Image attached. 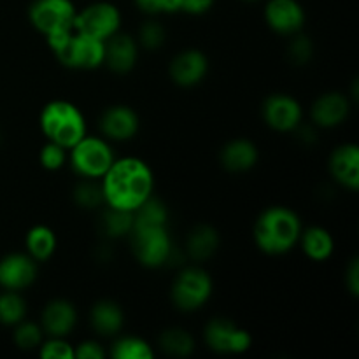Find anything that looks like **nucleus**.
<instances>
[{"mask_svg":"<svg viewBox=\"0 0 359 359\" xmlns=\"http://www.w3.org/2000/svg\"><path fill=\"white\" fill-rule=\"evenodd\" d=\"M100 184L105 205L133 212L153 195L154 177L146 161L135 156H125L114 160L100 179Z\"/></svg>","mask_w":359,"mask_h":359,"instance_id":"nucleus-1","label":"nucleus"},{"mask_svg":"<svg viewBox=\"0 0 359 359\" xmlns=\"http://www.w3.org/2000/svg\"><path fill=\"white\" fill-rule=\"evenodd\" d=\"M302 235V221L294 210L273 205L263 210L255 223L252 237L256 248L270 256L290 252Z\"/></svg>","mask_w":359,"mask_h":359,"instance_id":"nucleus-2","label":"nucleus"},{"mask_svg":"<svg viewBox=\"0 0 359 359\" xmlns=\"http://www.w3.org/2000/svg\"><path fill=\"white\" fill-rule=\"evenodd\" d=\"M39 125L49 142L67 151L86 135V121L77 105L67 100H53L42 107Z\"/></svg>","mask_w":359,"mask_h":359,"instance_id":"nucleus-3","label":"nucleus"},{"mask_svg":"<svg viewBox=\"0 0 359 359\" xmlns=\"http://www.w3.org/2000/svg\"><path fill=\"white\" fill-rule=\"evenodd\" d=\"M46 41L58 62L67 69L91 70L104 65V41L81 34L74 28L51 35Z\"/></svg>","mask_w":359,"mask_h":359,"instance_id":"nucleus-4","label":"nucleus"},{"mask_svg":"<svg viewBox=\"0 0 359 359\" xmlns=\"http://www.w3.org/2000/svg\"><path fill=\"white\" fill-rule=\"evenodd\" d=\"M67 158L79 177L97 179V181L104 177L105 172L116 160L107 139L88 135H84L79 142L70 147Z\"/></svg>","mask_w":359,"mask_h":359,"instance_id":"nucleus-5","label":"nucleus"},{"mask_svg":"<svg viewBox=\"0 0 359 359\" xmlns=\"http://www.w3.org/2000/svg\"><path fill=\"white\" fill-rule=\"evenodd\" d=\"M128 237L135 259L146 269H160L167 265L175 252L167 226L132 228Z\"/></svg>","mask_w":359,"mask_h":359,"instance_id":"nucleus-6","label":"nucleus"},{"mask_svg":"<svg viewBox=\"0 0 359 359\" xmlns=\"http://www.w3.org/2000/svg\"><path fill=\"white\" fill-rule=\"evenodd\" d=\"M214 284L209 273L200 266H188L174 279L170 290L172 304L182 312H195L209 302Z\"/></svg>","mask_w":359,"mask_h":359,"instance_id":"nucleus-7","label":"nucleus"},{"mask_svg":"<svg viewBox=\"0 0 359 359\" xmlns=\"http://www.w3.org/2000/svg\"><path fill=\"white\" fill-rule=\"evenodd\" d=\"M76 13L72 0H34L28 7V21L48 39L74 28Z\"/></svg>","mask_w":359,"mask_h":359,"instance_id":"nucleus-8","label":"nucleus"},{"mask_svg":"<svg viewBox=\"0 0 359 359\" xmlns=\"http://www.w3.org/2000/svg\"><path fill=\"white\" fill-rule=\"evenodd\" d=\"M121 28V13L111 2H93L76 13L74 30L84 35L107 41Z\"/></svg>","mask_w":359,"mask_h":359,"instance_id":"nucleus-9","label":"nucleus"},{"mask_svg":"<svg viewBox=\"0 0 359 359\" xmlns=\"http://www.w3.org/2000/svg\"><path fill=\"white\" fill-rule=\"evenodd\" d=\"M207 347L217 354H244L251 347V333L224 318L209 321L203 330Z\"/></svg>","mask_w":359,"mask_h":359,"instance_id":"nucleus-10","label":"nucleus"},{"mask_svg":"<svg viewBox=\"0 0 359 359\" xmlns=\"http://www.w3.org/2000/svg\"><path fill=\"white\" fill-rule=\"evenodd\" d=\"M262 116L265 125L273 132H293L302 125V105L290 95L273 93L263 102Z\"/></svg>","mask_w":359,"mask_h":359,"instance_id":"nucleus-11","label":"nucleus"},{"mask_svg":"<svg viewBox=\"0 0 359 359\" xmlns=\"http://www.w3.org/2000/svg\"><path fill=\"white\" fill-rule=\"evenodd\" d=\"M37 262L27 252H11L0 258V286L9 291H23L37 279Z\"/></svg>","mask_w":359,"mask_h":359,"instance_id":"nucleus-12","label":"nucleus"},{"mask_svg":"<svg viewBox=\"0 0 359 359\" xmlns=\"http://www.w3.org/2000/svg\"><path fill=\"white\" fill-rule=\"evenodd\" d=\"M265 21L279 35H294L305 25V9L298 0H269L265 4Z\"/></svg>","mask_w":359,"mask_h":359,"instance_id":"nucleus-13","label":"nucleus"},{"mask_svg":"<svg viewBox=\"0 0 359 359\" xmlns=\"http://www.w3.org/2000/svg\"><path fill=\"white\" fill-rule=\"evenodd\" d=\"M209 72V58L200 49H184L174 56L168 67L170 79L181 88H193L202 83Z\"/></svg>","mask_w":359,"mask_h":359,"instance_id":"nucleus-14","label":"nucleus"},{"mask_svg":"<svg viewBox=\"0 0 359 359\" xmlns=\"http://www.w3.org/2000/svg\"><path fill=\"white\" fill-rule=\"evenodd\" d=\"M98 126H100L102 135L107 140L125 142V140L133 139L139 132V114L128 105H112L105 109L104 114L100 116Z\"/></svg>","mask_w":359,"mask_h":359,"instance_id":"nucleus-15","label":"nucleus"},{"mask_svg":"<svg viewBox=\"0 0 359 359\" xmlns=\"http://www.w3.org/2000/svg\"><path fill=\"white\" fill-rule=\"evenodd\" d=\"M139 44L130 34L116 32L104 42V65L116 74H128L137 65Z\"/></svg>","mask_w":359,"mask_h":359,"instance_id":"nucleus-16","label":"nucleus"},{"mask_svg":"<svg viewBox=\"0 0 359 359\" xmlns=\"http://www.w3.org/2000/svg\"><path fill=\"white\" fill-rule=\"evenodd\" d=\"M77 325V311L65 298L51 300L41 316V328L46 335L65 339Z\"/></svg>","mask_w":359,"mask_h":359,"instance_id":"nucleus-17","label":"nucleus"},{"mask_svg":"<svg viewBox=\"0 0 359 359\" xmlns=\"http://www.w3.org/2000/svg\"><path fill=\"white\" fill-rule=\"evenodd\" d=\"M349 111L351 102L347 95L340 93V91H328L312 104L311 118L314 125L321 126V128H335L346 121Z\"/></svg>","mask_w":359,"mask_h":359,"instance_id":"nucleus-18","label":"nucleus"},{"mask_svg":"<svg viewBox=\"0 0 359 359\" xmlns=\"http://www.w3.org/2000/svg\"><path fill=\"white\" fill-rule=\"evenodd\" d=\"M330 174L349 191L359 188V147L356 144H342L330 156Z\"/></svg>","mask_w":359,"mask_h":359,"instance_id":"nucleus-19","label":"nucleus"},{"mask_svg":"<svg viewBox=\"0 0 359 359\" xmlns=\"http://www.w3.org/2000/svg\"><path fill=\"white\" fill-rule=\"evenodd\" d=\"M259 160V151L256 144L249 139H233L224 144L219 151L221 167L231 174H244L256 167Z\"/></svg>","mask_w":359,"mask_h":359,"instance_id":"nucleus-20","label":"nucleus"},{"mask_svg":"<svg viewBox=\"0 0 359 359\" xmlns=\"http://www.w3.org/2000/svg\"><path fill=\"white\" fill-rule=\"evenodd\" d=\"M90 323L102 337H116L125 325V312L116 302L100 300L90 312Z\"/></svg>","mask_w":359,"mask_h":359,"instance_id":"nucleus-21","label":"nucleus"},{"mask_svg":"<svg viewBox=\"0 0 359 359\" xmlns=\"http://www.w3.org/2000/svg\"><path fill=\"white\" fill-rule=\"evenodd\" d=\"M219 245V231L210 224H198L189 231L188 241H186V252L195 262H207L216 255Z\"/></svg>","mask_w":359,"mask_h":359,"instance_id":"nucleus-22","label":"nucleus"},{"mask_svg":"<svg viewBox=\"0 0 359 359\" xmlns=\"http://www.w3.org/2000/svg\"><path fill=\"white\" fill-rule=\"evenodd\" d=\"M298 244L302 245L305 256L312 262H326L335 249V241H333L332 233L321 226H311L307 230H302Z\"/></svg>","mask_w":359,"mask_h":359,"instance_id":"nucleus-23","label":"nucleus"},{"mask_svg":"<svg viewBox=\"0 0 359 359\" xmlns=\"http://www.w3.org/2000/svg\"><path fill=\"white\" fill-rule=\"evenodd\" d=\"M25 245H27V255H30L32 258L37 263L48 262L56 251V241L55 231L51 230L46 224H37V226L30 228L25 237Z\"/></svg>","mask_w":359,"mask_h":359,"instance_id":"nucleus-24","label":"nucleus"},{"mask_svg":"<svg viewBox=\"0 0 359 359\" xmlns=\"http://www.w3.org/2000/svg\"><path fill=\"white\" fill-rule=\"evenodd\" d=\"M168 210L161 200L154 198L153 195L133 210V228H151V226H167Z\"/></svg>","mask_w":359,"mask_h":359,"instance_id":"nucleus-25","label":"nucleus"},{"mask_svg":"<svg viewBox=\"0 0 359 359\" xmlns=\"http://www.w3.org/2000/svg\"><path fill=\"white\" fill-rule=\"evenodd\" d=\"M133 228V212L109 207L100 217V231L107 238H121L130 235Z\"/></svg>","mask_w":359,"mask_h":359,"instance_id":"nucleus-26","label":"nucleus"},{"mask_svg":"<svg viewBox=\"0 0 359 359\" xmlns=\"http://www.w3.org/2000/svg\"><path fill=\"white\" fill-rule=\"evenodd\" d=\"M158 344L165 354L174 358H186L195 349V340L182 328L165 330L158 339Z\"/></svg>","mask_w":359,"mask_h":359,"instance_id":"nucleus-27","label":"nucleus"},{"mask_svg":"<svg viewBox=\"0 0 359 359\" xmlns=\"http://www.w3.org/2000/svg\"><path fill=\"white\" fill-rule=\"evenodd\" d=\"M27 316V302L20 291L4 290L0 293V325L16 326Z\"/></svg>","mask_w":359,"mask_h":359,"instance_id":"nucleus-28","label":"nucleus"},{"mask_svg":"<svg viewBox=\"0 0 359 359\" xmlns=\"http://www.w3.org/2000/svg\"><path fill=\"white\" fill-rule=\"evenodd\" d=\"M114 359H153L154 351L140 337H121L111 347Z\"/></svg>","mask_w":359,"mask_h":359,"instance_id":"nucleus-29","label":"nucleus"},{"mask_svg":"<svg viewBox=\"0 0 359 359\" xmlns=\"http://www.w3.org/2000/svg\"><path fill=\"white\" fill-rule=\"evenodd\" d=\"M74 202L81 209L86 210H93L100 207L102 203H105L100 182L97 179H84L83 182H79L74 188Z\"/></svg>","mask_w":359,"mask_h":359,"instance_id":"nucleus-30","label":"nucleus"},{"mask_svg":"<svg viewBox=\"0 0 359 359\" xmlns=\"http://www.w3.org/2000/svg\"><path fill=\"white\" fill-rule=\"evenodd\" d=\"M42 335H44V332H42L41 325L25 321V319L14 326V344L23 351H32L41 347Z\"/></svg>","mask_w":359,"mask_h":359,"instance_id":"nucleus-31","label":"nucleus"},{"mask_svg":"<svg viewBox=\"0 0 359 359\" xmlns=\"http://www.w3.org/2000/svg\"><path fill=\"white\" fill-rule=\"evenodd\" d=\"M291 37L293 39L290 42V48H287V56H290V60L294 65H307L312 60V55H314V44H312V41L307 35L300 34V32L291 35Z\"/></svg>","mask_w":359,"mask_h":359,"instance_id":"nucleus-32","label":"nucleus"},{"mask_svg":"<svg viewBox=\"0 0 359 359\" xmlns=\"http://www.w3.org/2000/svg\"><path fill=\"white\" fill-rule=\"evenodd\" d=\"M165 39H167V32L161 27L160 21L149 20L140 27L139 42L144 49L156 51V49H160L165 44Z\"/></svg>","mask_w":359,"mask_h":359,"instance_id":"nucleus-33","label":"nucleus"},{"mask_svg":"<svg viewBox=\"0 0 359 359\" xmlns=\"http://www.w3.org/2000/svg\"><path fill=\"white\" fill-rule=\"evenodd\" d=\"M67 154H69V151L65 149V147L58 146V144L55 142H46L44 147L41 149V154H39V161H41L42 167L46 168V170H60V168L65 165L67 161Z\"/></svg>","mask_w":359,"mask_h":359,"instance_id":"nucleus-34","label":"nucleus"},{"mask_svg":"<svg viewBox=\"0 0 359 359\" xmlns=\"http://www.w3.org/2000/svg\"><path fill=\"white\" fill-rule=\"evenodd\" d=\"M39 354L42 359H74V347L65 339L51 337L41 344Z\"/></svg>","mask_w":359,"mask_h":359,"instance_id":"nucleus-35","label":"nucleus"},{"mask_svg":"<svg viewBox=\"0 0 359 359\" xmlns=\"http://www.w3.org/2000/svg\"><path fill=\"white\" fill-rule=\"evenodd\" d=\"M174 13H186L191 16H200L212 9L216 0H170Z\"/></svg>","mask_w":359,"mask_h":359,"instance_id":"nucleus-36","label":"nucleus"},{"mask_svg":"<svg viewBox=\"0 0 359 359\" xmlns=\"http://www.w3.org/2000/svg\"><path fill=\"white\" fill-rule=\"evenodd\" d=\"M133 2H135V6L139 7L142 13L149 14V16L174 13L170 0H133Z\"/></svg>","mask_w":359,"mask_h":359,"instance_id":"nucleus-37","label":"nucleus"},{"mask_svg":"<svg viewBox=\"0 0 359 359\" xmlns=\"http://www.w3.org/2000/svg\"><path fill=\"white\" fill-rule=\"evenodd\" d=\"M105 349L98 342L84 340L74 349V359H104Z\"/></svg>","mask_w":359,"mask_h":359,"instance_id":"nucleus-38","label":"nucleus"},{"mask_svg":"<svg viewBox=\"0 0 359 359\" xmlns=\"http://www.w3.org/2000/svg\"><path fill=\"white\" fill-rule=\"evenodd\" d=\"M346 286L347 290L351 291L353 297H358L359 294V262L358 259H353L349 269L346 270Z\"/></svg>","mask_w":359,"mask_h":359,"instance_id":"nucleus-39","label":"nucleus"},{"mask_svg":"<svg viewBox=\"0 0 359 359\" xmlns=\"http://www.w3.org/2000/svg\"><path fill=\"white\" fill-rule=\"evenodd\" d=\"M242 2H258V0H242Z\"/></svg>","mask_w":359,"mask_h":359,"instance_id":"nucleus-40","label":"nucleus"}]
</instances>
